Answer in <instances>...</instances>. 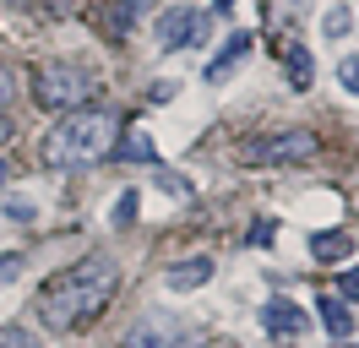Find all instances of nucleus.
Returning a JSON list of instances; mask_svg holds the SVG:
<instances>
[{"instance_id":"f257e3e1","label":"nucleus","mask_w":359,"mask_h":348,"mask_svg":"<svg viewBox=\"0 0 359 348\" xmlns=\"http://www.w3.org/2000/svg\"><path fill=\"white\" fill-rule=\"evenodd\" d=\"M114 288H120V261L88 256V261H76L71 272H55L39 288V321L49 332H76V326H88L93 316L109 310Z\"/></svg>"},{"instance_id":"f03ea898","label":"nucleus","mask_w":359,"mask_h":348,"mask_svg":"<svg viewBox=\"0 0 359 348\" xmlns=\"http://www.w3.org/2000/svg\"><path fill=\"white\" fill-rule=\"evenodd\" d=\"M114 130H120V120L109 109H71L66 120L44 136L39 158L49 169H93L98 158L114 152Z\"/></svg>"},{"instance_id":"7ed1b4c3","label":"nucleus","mask_w":359,"mask_h":348,"mask_svg":"<svg viewBox=\"0 0 359 348\" xmlns=\"http://www.w3.org/2000/svg\"><path fill=\"white\" fill-rule=\"evenodd\" d=\"M98 93V76H93L88 65H71V60H55L39 71V82H33V98L39 109H55V114H71V109H82Z\"/></svg>"},{"instance_id":"20e7f679","label":"nucleus","mask_w":359,"mask_h":348,"mask_svg":"<svg viewBox=\"0 0 359 348\" xmlns=\"http://www.w3.org/2000/svg\"><path fill=\"white\" fill-rule=\"evenodd\" d=\"M316 130L305 126H289V130H267V136H250L245 147H240V163H283V169H294V163H311L316 158Z\"/></svg>"},{"instance_id":"39448f33","label":"nucleus","mask_w":359,"mask_h":348,"mask_svg":"<svg viewBox=\"0 0 359 348\" xmlns=\"http://www.w3.org/2000/svg\"><path fill=\"white\" fill-rule=\"evenodd\" d=\"M126 348H202V326L153 310V316H142V321L126 332Z\"/></svg>"},{"instance_id":"423d86ee","label":"nucleus","mask_w":359,"mask_h":348,"mask_svg":"<svg viewBox=\"0 0 359 348\" xmlns=\"http://www.w3.org/2000/svg\"><path fill=\"white\" fill-rule=\"evenodd\" d=\"M207 39V11H196V6H169L163 17H158V49H191V44Z\"/></svg>"},{"instance_id":"0eeeda50","label":"nucleus","mask_w":359,"mask_h":348,"mask_svg":"<svg viewBox=\"0 0 359 348\" xmlns=\"http://www.w3.org/2000/svg\"><path fill=\"white\" fill-rule=\"evenodd\" d=\"M262 326H267V337L278 348H294L305 332H311V316H305L294 300H267L262 304Z\"/></svg>"},{"instance_id":"6e6552de","label":"nucleus","mask_w":359,"mask_h":348,"mask_svg":"<svg viewBox=\"0 0 359 348\" xmlns=\"http://www.w3.org/2000/svg\"><path fill=\"white\" fill-rule=\"evenodd\" d=\"M207 278H212V256H191V261H175V267L163 272V283H169L175 294H185V288H202Z\"/></svg>"},{"instance_id":"1a4fd4ad","label":"nucleus","mask_w":359,"mask_h":348,"mask_svg":"<svg viewBox=\"0 0 359 348\" xmlns=\"http://www.w3.org/2000/svg\"><path fill=\"white\" fill-rule=\"evenodd\" d=\"M245 55H250V33H234V39H229L224 49L207 60V82H224L229 71H240V60H245Z\"/></svg>"},{"instance_id":"9d476101","label":"nucleus","mask_w":359,"mask_h":348,"mask_svg":"<svg viewBox=\"0 0 359 348\" xmlns=\"http://www.w3.org/2000/svg\"><path fill=\"white\" fill-rule=\"evenodd\" d=\"M348 250H354V234H348V229H321V234H311L316 261H343Z\"/></svg>"},{"instance_id":"9b49d317","label":"nucleus","mask_w":359,"mask_h":348,"mask_svg":"<svg viewBox=\"0 0 359 348\" xmlns=\"http://www.w3.org/2000/svg\"><path fill=\"white\" fill-rule=\"evenodd\" d=\"M278 55H283V65H289V82L299 87V93H311V82H316V60L299 49V44H278Z\"/></svg>"},{"instance_id":"f8f14e48","label":"nucleus","mask_w":359,"mask_h":348,"mask_svg":"<svg viewBox=\"0 0 359 348\" xmlns=\"http://www.w3.org/2000/svg\"><path fill=\"white\" fill-rule=\"evenodd\" d=\"M316 304H321V326H327L332 337H348V332H354V310L337 300V294H327V300H316Z\"/></svg>"},{"instance_id":"ddd939ff","label":"nucleus","mask_w":359,"mask_h":348,"mask_svg":"<svg viewBox=\"0 0 359 348\" xmlns=\"http://www.w3.org/2000/svg\"><path fill=\"white\" fill-rule=\"evenodd\" d=\"M114 152H120V158H131V163H153V158H158V142L147 136V130H126V136L114 142Z\"/></svg>"},{"instance_id":"4468645a","label":"nucleus","mask_w":359,"mask_h":348,"mask_svg":"<svg viewBox=\"0 0 359 348\" xmlns=\"http://www.w3.org/2000/svg\"><path fill=\"white\" fill-rule=\"evenodd\" d=\"M153 11V0H114L109 6V33H126L136 17H147Z\"/></svg>"},{"instance_id":"2eb2a0df","label":"nucleus","mask_w":359,"mask_h":348,"mask_svg":"<svg viewBox=\"0 0 359 348\" xmlns=\"http://www.w3.org/2000/svg\"><path fill=\"white\" fill-rule=\"evenodd\" d=\"M348 27H354V11H348V6H332V11L321 17V33H327V39H343Z\"/></svg>"},{"instance_id":"dca6fc26","label":"nucleus","mask_w":359,"mask_h":348,"mask_svg":"<svg viewBox=\"0 0 359 348\" xmlns=\"http://www.w3.org/2000/svg\"><path fill=\"white\" fill-rule=\"evenodd\" d=\"M136 213H142L136 191H120V201H114V223H136Z\"/></svg>"},{"instance_id":"f3484780","label":"nucleus","mask_w":359,"mask_h":348,"mask_svg":"<svg viewBox=\"0 0 359 348\" xmlns=\"http://www.w3.org/2000/svg\"><path fill=\"white\" fill-rule=\"evenodd\" d=\"M0 348H39V343H33V332H22V326H6V332H0Z\"/></svg>"},{"instance_id":"a211bd4d","label":"nucleus","mask_w":359,"mask_h":348,"mask_svg":"<svg viewBox=\"0 0 359 348\" xmlns=\"http://www.w3.org/2000/svg\"><path fill=\"white\" fill-rule=\"evenodd\" d=\"M337 82L348 87V93H359V55H348V60L337 65Z\"/></svg>"},{"instance_id":"6ab92c4d","label":"nucleus","mask_w":359,"mask_h":348,"mask_svg":"<svg viewBox=\"0 0 359 348\" xmlns=\"http://www.w3.org/2000/svg\"><path fill=\"white\" fill-rule=\"evenodd\" d=\"M337 300H359V267H348V272L337 278Z\"/></svg>"},{"instance_id":"aec40b11","label":"nucleus","mask_w":359,"mask_h":348,"mask_svg":"<svg viewBox=\"0 0 359 348\" xmlns=\"http://www.w3.org/2000/svg\"><path fill=\"white\" fill-rule=\"evenodd\" d=\"M6 218H17V223H33V201H22V196H17V201H6Z\"/></svg>"},{"instance_id":"412c9836","label":"nucleus","mask_w":359,"mask_h":348,"mask_svg":"<svg viewBox=\"0 0 359 348\" xmlns=\"http://www.w3.org/2000/svg\"><path fill=\"white\" fill-rule=\"evenodd\" d=\"M272 234H278V223H250V245H272Z\"/></svg>"},{"instance_id":"4be33fe9","label":"nucleus","mask_w":359,"mask_h":348,"mask_svg":"<svg viewBox=\"0 0 359 348\" xmlns=\"http://www.w3.org/2000/svg\"><path fill=\"white\" fill-rule=\"evenodd\" d=\"M17 272H22V256H0V283H11Z\"/></svg>"},{"instance_id":"5701e85b","label":"nucleus","mask_w":359,"mask_h":348,"mask_svg":"<svg viewBox=\"0 0 359 348\" xmlns=\"http://www.w3.org/2000/svg\"><path fill=\"white\" fill-rule=\"evenodd\" d=\"M147 98H153V104H169V98H175V82H153V93H147Z\"/></svg>"},{"instance_id":"b1692460","label":"nucleus","mask_w":359,"mask_h":348,"mask_svg":"<svg viewBox=\"0 0 359 348\" xmlns=\"http://www.w3.org/2000/svg\"><path fill=\"white\" fill-rule=\"evenodd\" d=\"M49 11H55V17H71V11H76V0H44Z\"/></svg>"},{"instance_id":"393cba45","label":"nucleus","mask_w":359,"mask_h":348,"mask_svg":"<svg viewBox=\"0 0 359 348\" xmlns=\"http://www.w3.org/2000/svg\"><path fill=\"white\" fill-rule=\"evenodd\" d=\"M6 98H11V71L0 65V104H6Z\"/></svg>"},{"instance_id":"a878e982","label":"nucleus","mask_w":359,"mask_h":348,"mask_svg":"<svg viewBox=\"0 0 359 348\" xmlns=\"http://www.w3.org/2000/svg\"><path fill=\"white\" fill-rule=\"evenodd\" d=\"M6 142H11V126H6V120H0V147H6Z\"/></svg>"},{"instance_id":"bb28decb","label":"nucleus","mask_w":359,"mask_h":348,"mask_svg":"<svg viewBox=\"0 0 359 348\" xmlns=\"http://www.w3.org/2000/svg\"><path fill=\"white\" fill-rule=\"evenodd\" d=\"M6 174H11V169H6V158H0V185H6Z\"/></svg>"},{"instance_id":"cd10ccee","label":"nucleus","mask_w":359,"mask_h":348,"mask_svg":"<svg viewBox=\"0 0 359 348\" xmlns=\"http://www.w3.org/2000/svg\"><path fill=\"white\" fill-rule=\"evenodd\" d=\"M229 6H234V0H218V11H229Z\"/></svg>"},{"instance_id":"c85d7f7f","label":"nucleus","mask_w":359,"mask_h":348,"mask_svg":"<svg viewBox=\"0 0 359 348\" xmlns=\"http://www.w3.org/2000/svg\"><path fill=\"white\" fill-rule=\"evenodd\" d=\"M354 348H359V343H354Z\"/></svg>"}]
</instances>
